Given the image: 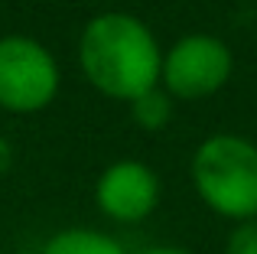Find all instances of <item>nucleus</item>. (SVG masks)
Instances as JSON below:
<instances>
[{
	"label": "nucleus",
	"instance_id": "obj_1",
	"mask_svg": "<svg viewBox=\"0 0 257 254\" xmlns=\"http://www.w3.org/2000/svg\"><path fill=\"white\" fill-rule=\"evenodd\" d=\"M78 62L101 95L134 101L160 85L163 52L144 20L131 13H101L82 30Z\"/></svg>",
	"mask_w": 257,
	"mask_h": 254
},
{
	"label": "nucleus",
	"instance_id": "obj_2",
	"mask_svg": "<svg viewBox=\"0 0 257 254\" xmlns=\"http://www.w3.org/2000/svg\"><path fill=\"white\" fill-rule=\"evenodd\" d=\"M192 186L218 215L257 218V144L238 134L208 137L192 157Z\"/></svg>",
	"mask_w": 257,
	"mask_h": 254
},
{
	"label": "nucleus",
	"instance_id": "obj_3",
	"mask_svg": "<svg viewBox=\"0 0 257 254\" xmlns=\"http://www.w3.org/2000/svg\"><path fill=\"white\" fill-rule=\"evenodd\" d=\"M59 91V65L30 36H0V108L13 114L43 111Z\"/></svg>",
	"mask_w": 257,
	"mask_h": 254
},
{
	"label": "nucleus",
	"instance_id": "obj_4",
	"mask_svg": "<svg viewBox=\"0 0 257 254\" xmlns=\"http://www.w3.org/2000/svg\"><path fill=\"white\" fill-rule=\"evenodd\" d=\"M231 49L218 36L192 33L182 36L163 56L160 82L179 101H199L208 98L231 78Z\"/></svg>",
	"mask_w": 257,
	"mask_h": 254
},
{
	"label": "nucleus",
	"instance_id": "obj_5",
	"mask_svg": "<svg viewBox=\"0 0 257 254\" xmlns=\"http://www.w3.org/2000/svg\"><path fill=\"white\" fill-rule=\"evenodd\" d=\"M94 199H98V209L104 212L107 218L134 225V222H144V218L157 209L160 179L147 163L120 160V163H111L101 173Z\"/></svg>",
	"mask_w": 257,
	"mask_h": 254
},
{
	"label": "nucleus",
	"instance_id": "obj_6",
	"mask_svg": "<svg viewBox=\"0 0 257 254\" xmlns=\"http://www.w3.org/2000/svg\"><path fill=\"white\" fill-rule=\"evenodd\" d=\"M43 254H127L124 244L94 228H65L46 241Z\"/></svg>",
	"mask_w": 257,
	"mask_h": 254
},
{
	"label": "nucleus",
	"instance_id": "obj_7",
	"mask_svg": "<svg viewBox=\"0 0 257 254\" xmlns=\"http://www.w3.org/2000/svg\"><path fill=\"white\" fill-rule=\"evenodd\" d=\"M131 111H134V121L144 127V131H160L173 117V95L157 85V88L144 91L140 98H134Z\"/></svg>",
	"mask_w": 257,
	"mask_h": 254
},
{
	"label": "nucleus",
	"instance_id": "obj_8",
	"mask_svg": "<svg viewBox=\"0 0 257 254\" xmlns=\"http://www.w3.org/2000/svg\"><path fill=\"white\" fill-rule=\"evenodd\" d=\"M225 254H257V218H247L231 231Z\"/></svg>",
	"mask_w": 257,
	"mask_h": 254
},
{
	"label": "nucleus",
	"instance_id": "obj_9",
	"mask_svg": "<svg viewBox=\"0 0 257 254\" xmlns=\"http://www.w3.org/2000/svg\"><path fill=\"white\" fill-rule=\"evenodd\" d=\"M140 254H192V251L173 248V244H157V248H147V251H140Z\"/></svg>",
	"mask_w": 257,
	"mask_h": 254
}]
</instances>
